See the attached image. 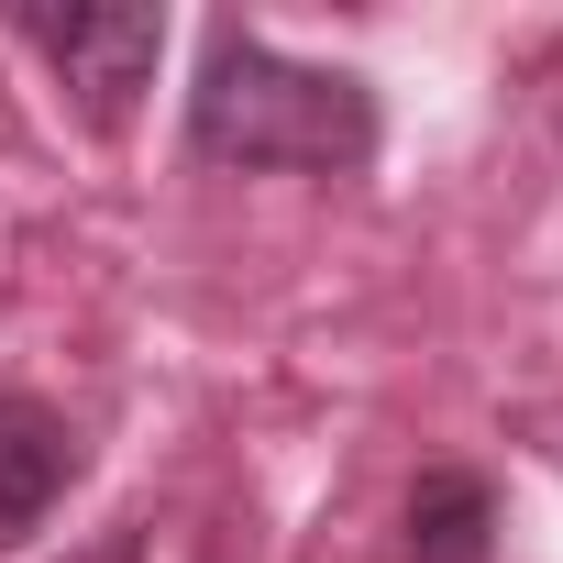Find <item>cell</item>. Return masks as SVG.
Returning <instances> with one entry per match:
<instances>
[{
	"mask_svg": "<svg viewBox=\"0 0 563 563\" xmlns=\"http://www.w3.org/2000/svg\"><path fill=\"white\" fill-rule=\"evenodd\" d=\"M409 563H497V486L475 464H431L409 486Z\"/></svg>",
	"mask_w": 563,
	"mask_h": 563,
	"instance_id": "277c9868",
	"label": "cell"
},
{
	"mask_svg": "<svg viewBox=\"0 0 563 563\" xmlns=\"http://www.w3.org/2000/svg\"><path fill=\"white\" fill-rule=\"evenodd\" d=\"M188 155L199 166H288V177H365L376 155V89L354 67H299L265 34L221 23L199 45V89H188Z\"/></svg>",
	"mask_w": 563,
	"mask_h": 563,
	"instance_id": "6da1fadb",
	"label": "cell"
},
{
	"mask_svg": "<svg viewBox=\"0 0 563 563\" xmlns=\"http://www.w3.org/2000/svg\"><path fill=\"white\" fill-rule=\"evenodd\" d=\"M12 34L45 45L56 89L100 133L133 122V100L155 89V56H166V12H144V0H67V12H56V0H12Z\"/></svg>",
	"mask_w": 563,
	"mask_h": 563,
	"instance_id": "7a4b0ae2",
	"label": "cell"
},
{
	"mask_svg": "<svg viewBox=\"0 0 563 563\" xmlns=\"http://www.w3.org/2000/svg\"><path fill=\"white\" fill-rule=\"evenodd\" d=\"M89 563H144V530H111V541H100Z\"/></svg>",
	"mask_w": 563,
	"mask_h": 563,
	"instance_id": "5b68a950",
	"label": "cell"
},
{
	"mask_svg": "<svg viewBox=\"0 0 563 563\" xmlns=\"http://www.w3.org/2000/svg\"><path fill=\"white\" fill-rule=\"evenodd\" d=\"M78 475H89V453H78L67 409H45L34 387H0V552H23L67 508Z\"/></svg>",
	"mask_w": 563,
	"mask_h": 563,
	"instance_id": "3957f363",
	"label": "cell"
}]
</instances>
